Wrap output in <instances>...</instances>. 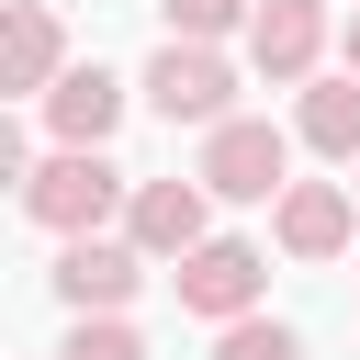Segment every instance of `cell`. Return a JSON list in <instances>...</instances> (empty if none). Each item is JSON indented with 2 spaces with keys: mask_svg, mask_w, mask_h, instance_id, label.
<instances>
[{
  "mask_svg": "<svg viewBox=\"0 0 360 360\" xmlns=\"http://www.w3.org/2000/svg\"><path fill=\"white\" fill-rule=\"evenodd\" d=\"M191 180L225 191V202H281V191H292V146H281V124L225 112V124L202 135V169H191Z\"/></svg>",
  "mask_w": 360,
  "mask_h": 360,
  "instance_id": "2",
  "label": "cell"
},
{
  "mask_svg": "<svg viewBox=\"0 0 360 360\" xmlns=\"http://www.w3.org/2000/svg\"><path fill=\"white\" fill-rule=\"evenodd\" d=\"M270 236H281L292 259H338V248H349V191H338V180H292L281 214H270Z\"/></svg>",
  "mask_w": 360,
  "mask_h": 360,
  "instance_id": "10",
  "label": "cell"
},
{
  "mask_svg": "<svg viewBox=\"0 0 360 360\" xmlns=\"http://www.w3.org/2000/svg\"><path fill=\"white\" fill-rule=\"evenodd\" d=\"M214 360H304V338H292L281 315H236V326L214 338Z\"/></svg>",
  "mask_w": 360,
  "mask_h": 360,
  "instance_id": "12",
  "label": "cell"
},
{
  "mask_svg": "<svg viewBox=\"0 0 360 360\" xmlns=\"http://www.w3.org/2000/svg\"><path fill=\"white\" fill-rule=\"evenodd\" d=\"M56 79H68L56 11L45 0H11V22H0V90H56Z\"/></svg>",
  "mask_w": 360,
  "mask_h": 360,
  "instance_id": "8",
  "label": "cell"
},
{
  "mask_svg": "<svg viewBox=\"0 0 360 360\" xmlns=\"http://www.w3.org/2000/svg\"><path fill=\"white\" fill-rule=\"evenodd\" d=\"M112 202H135V191H124V169H112L101 146H56V158L22 180V214H34V225H56V236H101V225H112Z\"/></svg>",
  "mask_w": 360,
  "mask_h": 360,
  "instance_id": "1",
  "label": "cell"
},
{
  "mask_svg": "<svg viewBox=\"0 0 360 360\" xmlns=\"http://www.w3.org/2000/svg\"><path fill=\"white\" fill-rule=\"evenodd\" d=\"M202 180H135V202H124V236L146 248V259H191L202 248Z\"/></svg>",
  "mask_w": 360,
  "mask_h": 360,
  "instance_id": "6",
  "label": "cell"
},
{
  "mask_svg": "<svg viewBox=\"0 0 360 360\" xmlns=\"http://www.w3.org/2000/svg\"><path fill=\"white\" fill-rule=\"evenodd\" d=\"M146 101H158L169 124H202V135H214V124L236 112V68H225L214 45H191V34H169L158 68H146Z\"/></svg>",
  "mask_w": 360,
  "mask_h": 360,
  "instance_id": "3",
  "label": "cell"
},
{
  "mask_svg": "<svg viewBox=\"0 0 360 360\" xmlns=\"http://www.w3.org/2000/svg\"><path fill=\"white\" fill-rule=\"evenodd\" d=\"M304 146L360 158V79H315V90H304Z\"/></svg>",
  "mask_w": 360,
  "mask_h": 360,
  "instance_id": "11",
  "label": "cell"
},
{
  "mask_svg": "<svg viewBox=\"0 0 360 360\" xmlns=\"http://www.w3.org/2000/svg\"><path fill=\"white\" fill-rule=\"evenodd\" d=\"M236 22H259V0H169V34H191V45H214Z\"/></svg>",
  "mask_w": 360,
  "mask_h": 360,
  "instance_id": "13",
  "label": "cell"
},
{
  "mask_svg": "<svg viewBox=\"0 0 360 360\" xmlns=\"http://www.w3.org/2000/svg\"><path fill=\"white\" fill-rule=\"evenodd\" d=\"M349 79H360V11H349Z\"/></svg>",
  "mask_w": 360,
  "mask_h": 360,
  "instance_id": "15",
  "label": "cell"
},
{
  "mask_svg": "<svg viewBox=\"0 0 360 360\" xmlns=\"http://www.w3.org/2000/svg\"><path fill=\"white\" fill-rule=\"evenodd\" d=\"M248 56H259V79H315V56H326V0H259V22H248Z\"/></svg>",
  "mask_w": 360,
  "mask_h": 360,
  "instance_id": "7",
  "label": "cell"
},
{
  "mask_svg": "<svg viewBox=\"0 0 360 360\" xmlns=\"http://www.w3.org/2000/svg\"><path fill=\"white\" fill-rule=\"evenodd\" d=\"M135 281H146V248L135 236H68L56 248V304L68 315H112Z\"/></svg>",
  "mask_w": 360,
  "mask_h": 360,
  "instance_id": "5",
  "label": "cell"
},
{
  "mask_svg": "<svg viewBox=\"0 0 360 360\" xmlns=\"http://www.w3.org/2000/svg\"><path fill=\"white\" fill-rule=\"evenodd\" d=\"M259 281H270V259H259L248 236H202V248L180 259V315L236 326V315H259Z\"/></svg>",
  "mask_w": 360,
  "mask_h": 360,
  "instance_id": "4",
  "label": "cell"
},
{
  "mask_svg": "<svg viewBox=\"0 0 360 360\" xmlns=\"http://www.w3.org/2000/svg\"><path fill=\"white\" fill-rule=\"evenodd\" d=\"M45 124H56V146H101V135L124 124V79H112V68H68V79L45 90Z\"/></svg>",
  "mask_w": 360,
  "mask_h": 360,
  "instance_id": "9",
  "label": "cell"
},
{
  "mask_svg": "<svg viewBox=\"0 0 360 360\" xmlns=\"http://www.w3.org/2000/svg\"><path fill=\"white\" fill-rule=\"evenodd\" d=\"M56 360H146V349H135V326H124V315H79Z\"/></svg>",
  "mask_w": 360,
  "mask_h": 360,
  "instance_id": "14",
  "label": "cell"
}]
</instances>
